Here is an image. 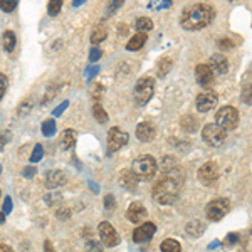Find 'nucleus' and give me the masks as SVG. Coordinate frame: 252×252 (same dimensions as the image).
Here are the masks:
<instances>
[{"instance_id":"38","label":"nucleus","mask_w":252,"mask_h":252,"mask_svg":"<svg viewBox=\"0 0 252 252\" xmlns=\"http://www.w3.org/2000/svg\"><path fill=\"white\" fill-rule=\"evenodd\" d=\"M32 103H34V101H32V97L29 99V103L26 101V103H24L22 106L19 108V109H20V111H19V116H24L26 113H29V111H31V108H32Z\"/></svg>"},{"instance_id":"52","label":"nucleus","mask_w":252,"mask_h":252,"mask_svg":"<svg viewBox=\"0 0 252 252\" xmlns=\"http://www.w3.org/2000/svg\"><path fill=\"white\" fill-rule=\"evenodd\" d=\"M3 222H5V215L0 214V223H3Z\"/></svg>"},{"instance_id":"30","label":"nucleus","mask_w":252,"mask_h":252,"mask_svg":"<svg viewBox=\"0 0 252 252\" xmlns=\"http://www.w3.org/2000/svg\"><path fill=\"white\" fill-rule=\"evenodd\" d=\"M61 9H63V2H61V0H52V2H49V5H47V12L51 17L59 15Z\"/></svg>"},{"instance_id":"53","label":"nucleus","mask_w":252,"mask_h":252,"mask_svg":"<svg viewBox=\"0 0 252 252\" xmlns=\"http://www.w3.org/2000/svg\"><path fill=\"white\" fill-rule=\"evenodd\" d=\"M0 173H2V166H0Z\"/></svg>"},{"instance_id":"21","label":"nucleus","mask_w":252,"mask_h":252,"mask_svg":"<svg viewBox=\"0 0 252 252\" xmlns=\"http://www.w3.org/2000/svg\"><path fill=\"white\" fill-rule=\"evenodd\" d=\"M146 34H141V32H138L136 35H133L131 39H129V42L126 44V49L128 51H138V49H141L145 46V42H146Z\"/></svg>"},{"instance_id":"26","label":"nucleus","mask_w":252,"mask_h":252,"mask_svg":"<svg viewBox=\"0 0 252 252\" xmlns=\"http://www.w3.org/2000/svg\"><path fill=\"white\" fill-rule=\"evenodd\" d=\"M161 252H182V246L178 241H175V239H166V241L161 242L160 246Z\"/></svg>"},{"instance_id":"51","label":"nucleus","mask_w":252,"mask_h":252,"mask_svg":"<svg viewBox=\"0 0 252 252\" xmlns=\"http://www.w3.org/2000/svg\"><path fill=\"white\" fill-rule=\"evenodd\" d=\"M118 32H120V34H126V26H125V24H123V26H120V31H118Z\"/></svg>"},{"instance_id":"45","label":"nucleus","mask_w":252,"mask_h":252,"mask_svg":"<svg viewBox=\"0 0 252 252\" xmlns=\"http://www.w3.org/2000/svg\"><path fill=\"white\" fill-rule=\"evenodd\" d=\"M97 71H99V67H97V66H94V67H88V79L91 81V79L97 74Z\"/></svg>"},{"instance_id":"34","label":"nucleus","mask_w":252,"mask_h":252,"mask_svg":"<svg viewBox=\"0 0 252 252\" xmlns=\"http://www.w3.org/2000/svg\"><path fill=\"white\" fill-rule=\"evenodd\" d=\"M242 101L247 104H252V86L247 84V86L242 88Z\"/></svg>"},{"instance_id":"33","label":"nucleus","mask_w":252,"mask_h":252,"mask_svg":"<svg viewBox=\"0 0 252 252\" xmlns=\"http://www.w3.org/2000/svg\"><path fill=\"white\" fill-rule=\"evenodd\" d=\"M17 7V2L15 0H0V9L3 12H12Z\"/></svg>"},{"instance_id":"19","label":"nucleus","mask_w":252,"mask_h":252,"mask_svg":"<svg viewBox=\"0 0 252 252\" xmlns=\"http://www.w3.org/2000/svg\"><path fill=\"white\" fill-rule=\"evenodd\" d=\"M118 182H120V185L123 187V189H126V190H136L138 180H136L135 175H133L131 170H123V172L120 173Z\"/></svg>"},{"instance_id":"28","label":"nucleus","mask_w":252,"mask_h":252,"mask_svg":"<svg viewBox=\"0 0 252 252\" xmlns=\"http://www.w3.org/2000/svg\"><path fill=\"white\" fill-rule=\"evenodd\" d=\"M172 59H168V58H165V59H161L160 63H158V76L160 78H165L166 74L170 72V69H172Z\"/></svg>"},{"instance_id":"36","label":"nucleus","mask_w":252,"mask_h":252,"mask_svg":"<svg viewBox=\"0 0 252 252\" xmlns=\"http://www.w3.org/2000/svg\"><path fill=\"white\" fill-rule=\"evenodd\" d=\"M170 5H172V2H170V0H166V2H152V3H148L150 9H168Z\"/></svg>"},{"instance_id":"20","label":"nucleus","mask_w":252,"mask_h":252,"mask_svg":"<svg viewBox=\"0 0 252 252\" xmlns=\"http://www.w3.org/2000/svg\"><path fill=\"white\" fill-rule=\"evenodd\" d=\"M180 125H182V128H184L185 131H189V133H193V131H197V129H198V120L195 116H192V115L182 116Z\"/></svg>"},{"instance_id":"15","label":"nucleus","mask_w":252,"mask_h":252,"mask_svg":"<svg viewBox=\"0 0 252 252\" xmlns=\"http://www.w3.org/2000/svg\"><path fill=\"white\" fill-rule=\"evenodd\" d=\"M146 215H148V212H146L143 204H140V202H133V204L128 207V210H126V217H128V220L133 223L141 222Z\"/></svg>"},{"instance_id":"31","label":"nucleus","mask_w":252,"mask_h":252,"mask_svg":"<svg viewBox=\"0 0 252 252\" xmlns=\"http://www.w3.org/2000/svg\"><path fill=\"white\" fill-rule=\"evenodd\" d=\"M42 157H44V146L40 143H37L34 146V152H32V155H31V163L40 161V160H42Z\"/></svg>"},{"instance_id":"1","label":"nucleus","mask_w":252,"mask_h":252,"mask_svg":"<svg viewBox=\"0 0 252 252\" xmlns=\"http://www.w3.org/2000/svg\"><path fill=\"white\" fill-rule=\"evenodd\" d=\"M177 172V166L172 170H168L160 180L157 182L153 187V198L161 205H170L177 200L178 193H180L182 184H184V173L175 175Z\"/></svg>"},{"instance_id":"32","label":"nucleus","mask_w":252,"mask_h":252,"mask_svg":"<svg viewBox=\"0 0 252 252\" xmlns=\"http://www.w3.org/2000/svg\"><path fill=\"white\" fill-rule=\"evenodd\" d=\"M91 94H93V97L96 99V103L97 101L103 97V94H104V86L103 84H99V83H94V86L91 88Z\"/></svg>"},{"instance_id":"2","label":"nucleus","mask_w":252,"mask_h":252,"mask_svg":"<svg viewBox=\"0 0 252 252\" xmlns=\"http://www.w3.org/2000/svg\"><path fill=\"white\" fill-rule=\"evenodd\" d=\"M215 19V9L209 3H192L182 12L180 24L185 31H202Z\"/></svg>"},{"instance_id":"47","label":"nucleus","mask_w":252,"mask_h":252,"mask_svg":"<svg viewBox=\"0 0 252 252\" xmlns=\"http://www.w3.org/2000/svg\"><path fill=\"white\" fill-rule=\"evenodd\" d=\"M219 46H220L222 49H227V47H232L234 44H230V40H227V39H222L220 42H219Z\"/></svg>"},{"instance_id":"39","label":"nucleus","mask_w":252,"mask_h":252,"mask_svg":"<svg viewBox=\"0 0 252 252\" xmlns=\"http://www.w3.org/2000/svg\"><path fill=\"white\" fill-rule=\"evenodd\" d=\"M104 207H106L108 210H113L116 207L115 197H113V195H106V197H104Z\"/></svg>"},{"instance_id":"7","label":"nucleus","mask_w":252,"mask_h":252,"mask_svg":"<svg viewBox=\"0 0 252 252\" xmlns=\"http://www.w3.org/2000/svg\"><path fill=\"white\" fill-rule=\"evenodd\" d=\"M229 209H230V204L227 198H215V200H212L209 205H207L205 214L210 220L219 222L225 217L227 212H229Z\"/></svg>"},{"instance_id":"9","label":"nucleus","mask_w":252,"mask_h":252,"mask_svg":"<svg viewBox=\"0 0 252 252\" xmlns=\"http://www.w3.org/2000/svg\"><path fill=\"white\" fill-rule=\"evenodd\" d=\"M97 232H99V239L104 246L108 247H115L116 244H120V235L115 230V227L109 222H101L97 227Z\"/></svg>"},{"instance_id":"42","label":"nucleus","mask_w":252,"mask_h":252,"mask_svg":"<svg viewBox=\"0 0 252 252\" xmlns=\"http://www.w3.org/2000/svg\"><path fill=\"white\" fill-rule=\"evenodd\" d=\"M239 242V234H229L225 237V244L227 246H234V244Z\"/></svg>"},{"instance_id":"37","label":"nucleus","mask_w":252,"mask_h":252,"mask_svg":"<svg viewBox=\"0 0 252 252\" xmlns=\"http://www.w3.org/2000/svg\"><path fill=\"white\" fill-rule=\"evenodd\" d=\"M5 91H7V76L0 74V101H2L3 96H5Z\"/></svg>"},{"instance_id":"41","label":"nucleus","mask_w":252,"mask_h":252,"mask_svg":"<svg viewBox=\"0 0 252 252\" xmlns=\"http://www.w3.org/2000/svg\"><path fill=\"white\" fill-rule=\"evenodd\" d=\"M67 106H69V101H64V103H61L59 106L56 108L54 111H52V115H54V116H61L64 113V109H66Z\"/></svg>"},{"instance_id":"11","label":"nucleus","mask_w":252,"mask_h":252,"mask_svg":"<svg viewBox=\"0 0 252 252\" xmlns=\"http://www.w3.org/2000/svg\"><path fill=\"white\" fill-rule=\"evenodd\" d=\"M219 97L214 91H204L197 96V109L200 113H209L210 109L215 108Z\"/></svg>"},{"instance_id":"5","label":"nucleus","mask_w":252,"mask_h":252,"mask_svg":"<svg viewBox=\"0 0 252 252\" xmlns=\"http://www.w3.org/2000/svg\"><path fill=\"white\" fill-rule=\"evenodd\" d=\"M215 125H219L225 131L235 129L239 125V113L234 106H222L215 113Z\"/></svg>"},{"instance_id":"43","label":"nucleus","mask_w":252,"mask_h":252,"mask_svg":"<svg viewBox=\"0 0 252 252\" xmlns=\"http://www.w3.org/2000/svg\"><path fill=\"white\" fill-rule=\"evenodd\" d=\"M35 172H37V170H35L34 166H26V168L22 170V175H24L26 178H32V177L35 175Z\"/></svg>"},{"instance_id":"48","label":"nucleus","mask_w":252,"mask_h":252,"mask_svg":"<svg viewBox=\"0 0 252 252\" xmlns=\"http://www.w3.org/2000/svg\"><path fill=\"white\" fill-rule=\"evenodd\" d=\"M58 217L61 219V220L67 219V217H69V210H66V209H64V210H59V212H58Z\"/></svg>"},{"instance_id":"29","label":"nucleus","mask_w":252,"mask_h":252,"mask_svg":"<svg viewBox=\"0 0 252 252\" xmlns=\"http://www.w3.org/2000/svg\"><path fill=\"white\" fill-rule=\"evenodd\" d=\"M56 133V121L54 120H46L42 123V135L44 136H52Z\"/></svg>"},{"instance_id":"22","label":"nucleus","mask_w":252,"mask_h":252,"mask_svg":"<svg viewBox=\"0 0 252 252\" xmlns=\"http://www.w3.org/2000/svg\"><path fill=\"white\" fill-rule=\"evenodd\" d=\"M205 232V225L200 220H192L187 223V234H190L192 237H198Z\"/></svg>"},{"instance_id":"24","label":"nucleus","mask_w":252,"mask_h":252,"mask_svg":"<svg viewBox=\"0 0 252 252\" xmlns=\"http://www.w3.org/2000/svg\"><path fill=\"white\" fill-rule=\"evenodd\" d=\"M106 35H108V29L103 26V24H99V26H97L96 29L93 31V34H91V42L96 46V44L103 42V40L106 39Z\"/></svg>"},{"instance_id":"10","label":"nucleus","mask_w":252,"mask_h":252,"mask_svg":"<svg viewBox=\"0 0 252 252\" xmlns=\"http://www.w3.org/2000/svg\"><path fill=\"white\" fill-rule=\"evenodd\" d=\"M197 177L204 185L214 184V182L219 178V166H217V163H215V161H207V163H204L200 168H198Z\"/></svg>"},{"instance_id":"3","label":"nucleus","mask_w":252,"mask_h":252,"mask_svg":"<svg viewBox=\"0 0 252 252\" xmlns=\"http://www.w3.org/2000/svg\"><path fill=\"white\" fill-rule=\"evenodd\" d=\"M129 170L133 172L138 182L152 180L157 173V160L150 155H140L133 160L131 168Z\"/></svg>"},{"instance_id":"23","label":"nucleus","mask_w":252,"mask_h":252,"mask_svg":"<svg viewBox=\"0 0 252 252\" xmlns=\"http://www.w3.org/2000/svg\"><path fill=\"white\" fill-rule=\"evenodd\" d=\"M15 34L12 31H5L3 32V35H2V47H3V51H7V52H12L14 51V47H15Z\"/></svg>"},{"instance_id":"12","label":"nucleus","mask_w":252,"mask_h":252,"mask_svg":"<svg viewBox=\"0 0 252 252\" xmlns=\"http://www.w3.org/2000/svg\"><path fill=\"white\" fill-rule=\"evenodd\" d=\"M155 232H157L155 223L145 222V223H141L140 227H136V229H135V232H133V241L138 242V244L146 242V241H150L153 235H155Z\"/></svg>"},{"instance_id":"27","label":"nucleus","mask_w":252,"mask_h":252,"mask_svg":"<svg viewBox=\"0 0 252 252\" xmlns=\"http://www.w3.org/2000/svg\"><path fill=\"white\" fill-rule=\"evenodd\" d=\"M136 29L141 32V34H146L153 29V22L148 17H140L136 20Z\"/></svg>"},{"instance_id":"35","label":"nucleus","mask_w":252,"mask_h":252,"mask_svg":"<svg viewBox=\"0 0 252 252\" xmlns=\"http://www.w3.org/2000/svg\"><path fill=\"white\" fill-rule=\"evenodd\" d=\"M86 252H103V246L96 241H89L86 244Z\"/></svg>"},{"instance_id":"14","label":"nucleus","mask_w":252,"mask_h":252,"mask_svg":"<svg viewBox=\"0 0 252 252\" xmlns=\"http://www.w3.org/2000/svg\"><path fill=\"white\" fill-rule=\"evenodd\" d=\"M155 136H157V129H155V126H153V123H150V121H141V123L136 126V138L140 141H143V143L152 141Z\"/></svg>"},{"instance_id":"4","label":"nucleus","mask_w":252,"mask_h":252,"mask_svg":"<svg viewBox=\"0 0 252 252\" xmlns=\"http://www.w3.org/2000/svg\"><path fill=\"white\" fill-rule=\"evenodd\" d=\"M153 93H155V79L145 76V78H140L136 81L135 89H133V97L140 106H143L152 99Z\"/></svg>"},{"instance_id":"18","label":"nucleus","mask_w":252,"mask_h":252,"mask_svg":"<svg viewBox=\"0 0 252 252\" xmlns=\"http://www.w3.org/2000/svg\"><path fill=\"white\" fill-rule=\"evenodd\" d=\"M76 140H78V135H76L74 129H64L59 136V146L63 150H72L76 145Z\"/></svg>"},{"instance_id":"25","label":"nucleus","mask_w":252,"mask_h":252,"mask_svg":"<svg viewBox=\"0 0 252 252\" xmlns=\"http://www.w3.org/2000/svg\"><path fill=\"white\" fill-rule=\"evenodd\" d=\"M93 116L96 118L97 123H101V125L108 123V113L99 103H94V106H93Z\"/></svg>"},{"instance_id":"16","label":"nucleus","mask_w":252,"mask_h":252,"mask_svg":"<svg viewBox=\"0 0 252 252\" xmlns=\"http://www.w3.org/2000/svg\"><path fill=\"white\" fill-rule=\"evenodd\" d=\"M209 66L212 67L215 74H225L229 71V61L222 54H214L209 61Z\"/></svg>"},{"instance_id":"17","label":"nucleus","mask_w":252,"mask_h":252,"mask_svg":"<svg viewBox=\"0 0 252 252\" xmlns=\"http://www.w3.org/2000/svg\"><path fill=\"white\" fill-rule=\"evenodd\" d=\"M66 184V173L61 170H51L46 175V187L47 189H58V187Z\"/></svg>"},{"instance_id":"6","label":"nucleus","mask_w":252,"mask_h":252,"mask_svg":"<svg viewBox=\"0 0 252 252\" xmlns=\"http://www.w3.org/2000/svg\"><path fill=\"white\" fill-rule=\"evenodd\" d=\"M202 138H204L205 143H209L210 146H219L225 141L227 131L223 128H220L219 125L209 123L204 126V129H202Z\"/></svg>"},{"instance_id":"8","label":"nucleus","mask_w":252,"mask_h":252,"mask_svg":"<svg viewBox=\"0 0 252 252\" xmlns=\"http://www.w3.org/2000/svg\"><path fill=\"white\" fill-rule=\"evenodd\" d=\"M128 140H129L128 133L123 131L121 128H118V126H113L108 131V150L109 152H118L121 146L128 143Z\"/></svg>"},{"instance_id":"44","label":"nucleus","mask_w":252,"mask_h":252,"mask_svg":"<svg viewBox=\"0 0 252 252\" xmlns=\"http://www.w3.org/2000/svg\"><path fill=\"white\" fill-rule=\"evenodd\" d=\"M10 210H12V198L5 197V200H3V215L10 214Z\"/></svg>"},{"instance_id":"50","label":"nucleus","mask_w":252,"mask_h":252,"mask_svg":"<svg viewBox=\"0 0 252 252\" xmlns=\"http://www.w3.org/2000/svg\"><path fill=\"white\" fill-rule=\"evenodd\" d=\"M44 249H46V252H54V249H52V246L49 241H46V244H44Z\"/></svg>"},{"instance_id":"40","label":"nucleus","mask_w":252,"mask_h":252,"mask_svg":"<svg viewBox=\"0 0 252 252\" xmlns=\"http://www.w3.org/2000/svg\"><path fill=\"white\" fill-rule=\"evenodd\" d=\"M101 56H103V52H101V49H97V47H93V49H91V52H89V59H91L93 63L99 59Z\"/></svg>"},{"instance_id":"46","label":"nucleus","mask_w":252,"mask_h":252,"mask_svg":"<svg viewBox=\"0 0 252 252\" xmlns=\"http://www.w3.org/2000/svg\"><path fill=\"white\" fill-rule=\"evenodd\" d=\"M9 141V133H3L2 138H0V152H2V148H3V145Z\"/></svg>"},{"instance_id":"49","label":"nucleus","mask_w":252,"mask_h":252,"mask_svg":"<svg viewBox=\"0 0 252 252\" xmlns=\"http://www.w3.org/2000/svg\"><path fill=\"white\" fill-rule=\"evenodd\" d=\"M0 252H14V251H12V247L5 246V244H0Z\"/></svg>"},{"instance_id":"13","label":"nucleus","mask_w":252,"mask_h":252,"mask_svg":"<svg viewBox=\"0 0 252 252\" xmlns=\"http://www.w3.org/2000/svg\"><path fill=\"white\" fill-rule=\"evenodd\" d=\"M195 78H197V83L200 86H209V84L214 83L215 72L212 71V67L209 64H198L195 67Z\"/></svg>"}]
</instances>
